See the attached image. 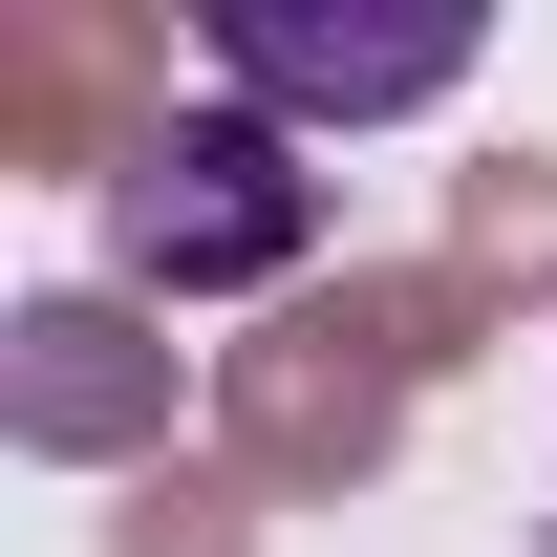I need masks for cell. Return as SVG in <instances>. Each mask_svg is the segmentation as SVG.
<instances>
[{
	"instance_id": "obj_1",
	"label": "cell",
	"mask_w": 557,
	"mask_h": 557,
	"mask_svg": "<svg viewBox=\"0 0 557 557\" xmlns=\"http://www.w3.org/2000/svg\"><path fill=\"white\" fill-rule=\"evenodd\" d=\"M108 258H129L150 300L300 278V258H322V172H300V129H258V108H150L129 172H108Z\"/></svg>"
},
{
	"instance_id": "obj_2",
	"label": "cell",
	"mask_w": 557,
	"mask_h": 557,
	"mask_svg": "<svg viewBox=\"0 0 557 557\" xmlns=\"http://www.w3.org/2000/svg\"><path fill=\"white\" fill-rule=\"evenodd\" d=\"M194 44H214V86H236L258 129H386V108H450V86H472V22H450V0H408V22H300V0H214Z\"/></svg>"
},
{
	"instance_id": "obj_3",
	"label": "cell",
	"mask_w": 557,
	"mask_h": 557,
	"mask_svg": "<svg viewBox=\"0 0 557 557\" xmlns=\"http://www.w3.org/2000/svg\"><path fill=\"white\" fill-rule=\"evenodd\" d=\"M386 386H408L386 300H322V322H278V344L236 364V429H258V472H364V450H386Z\"/></svg>"
},
{
	"instance_id": "obj_4",
	"label": "cell",
	"mask_w": 557,
	"mask_h": 557,
	"mask_svg": "<svg viewBox=\"0 0 557 557\" xmlns=\"http://www.w3.org/2000/svg\"><path fill=\"white\" fill-rule=\"evenodd\" d=\"M172 408V344H129V300H22L0 322V429L22 450H129Z\"/></svg>"
},
{
	"instance_id": "obj_5",
	"label": "cell",
	"mask_w": 557,
	"mask_h": 557,
	"mask_svg": "<svg viewBox=\"0 0 557 557\" xmlns=\"http://www.w3.org/2000/svg\"><path fill=\"white\" fill-rule=\"evenodd\" d=\"M129 65H150L129 22H22V44H0V150H22V172H86V194H108V172H129L108 86H129Z\"/></svg>"
},
{
	"instance_id": "obj_6",
	"label": "cell",
	"mask_w": 557,
	"mask_h": 557,
	"mask_svg": "<svg viewBox=\"0 0 557 557\" xmlns=\"http://www.w3.org/2000/svg\"><path fill=\"white\" fill-rule=\"evenodd\" d=\"M450 258H472V278H557V172H536V150H493V172H472Z\"/></svg>"
},
{
	"instance_id": "obj_7",
	"label": "cell",
	"mask_w": 557,
	"mask_h": 557,
	"mask_svg": "<svg viewBox=\"0 0 557 557\" xmlns=\"http://www.w3.org/2000/svg\"><path fill=\"white\" fill-rule=\"evenodd\" d=\"M108 557H236V493H172V472H150V493H129V536H108Z\"/></svg>"
}]
</instances>
